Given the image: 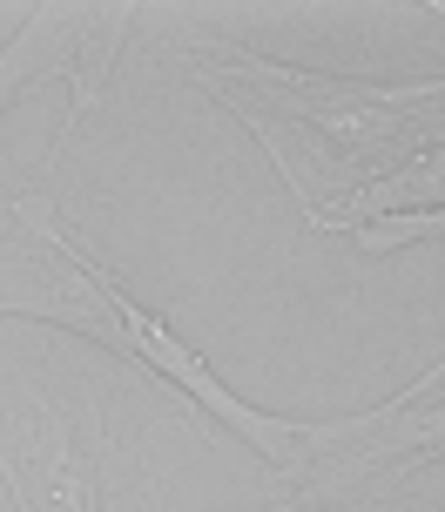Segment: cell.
<instances>
[{
  "mask_svg": "<svg viewBox=\"0 0 445 512\" xmlns=\"http://www.w3.org/2000/svg\"><path fill=\"white\" fill-rule=\"evenodd\" d=\"M445 459V358L432 371L392 391L385 405L324 418L304 438V459L290 465L277 486L290 492L297 512H365L371 499L398 492L419 465Z\"/></svg>",
  "mask_w": 445,
  "mask_h": 512,
  "instance_id": "3957f363",
  "label": "cell"
},
{
  "mask_svg": "<svg viewBox=\"0 0 445 512\" xmlns=\"http://www.w3.org/2000/svg\"><path fill=\"white\" fill-rule=\"evenodd\" d=\"M135 21H142L135 0H41V7H27L21 34L0 48V115H7V102H21L27 88L68 81V115H61L48 162H61L81 115L102 102V88L115 81V61L135 41Z\"/></svg>",
  "mask_w": 445,
  "mask_h": 512,
  "instance_id": "277c9868",
  "label": "cell"
},
{
  "mask_svg": "<svg viewBox=\"0 0 445 512\" xmlns=\"http://www.w3.org/2000/svg\"><path fill=\"white\" fill-rule=\"evenodd\" d=\"M277 512H297V506H277ZM412 512H445V506H412Z\"/></svg>",
  "mask_w": 445,
  "mask_h": 512,
  "instance_id": "8992f818",
  "label": "cell"
},
{
  "mask_svg": "<svg viewBox=\"0 0 445 512\" xmlns=\"http://www.w3.org/2000/svg\"><path fill=\"white\" fill-rule=\"evenodd\" d=\"M432 236H445V209L439 216H385V223H358L351 243L371 250V256H385V250H405V243H432Z\"/></svg>",
  "mask_w": 445,
  "mask_h": 512,
  "instance_id": "5b68a950",
  "label": "cell"
},
{
  "mask_svg": "<svg viewBox=\"0 0 445 512\" xmlns=\"http://www.w3.org/2000/svg\"><path fill=\"white\" fill-rule=\"evenodd\" d=\"M189 54H196L189 81L257 135V149L290 182L304 216L338 209L344 196H358L432 142H445V75H311L243 41H196Z\"/></svg>",
  "mask_w": 445,
  "mask_h": 512,
  "instance_id": "6da1fadb",
  "label": "cell"
},
{
  "mask_svg": "<svg viewBox=\"0 0 445 512\" xmlns=\"http://www.w3.org/2000/svg\"><path fill=\"white\" fill-rule=\"evenodd\" d=\"M0 486L14 512H156L162 472L115 432L95 378L0 364Z\"/></svg>",
  "mask_w": 445,
  "mask_h": 512,
  "instance_id": "7a4b0ae2",
  "label": "cell"
}]
</instances>
